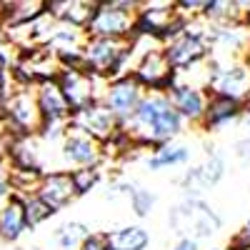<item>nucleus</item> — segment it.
<instances>
[{"mask_svg":"<svg viewBox=\"0 0 250 250\" xmlns=\"http://www.w3.org/2000/svg\"><path fill=\"white\" fill-rule=\"evenodd\" d=\"M128 200H130L133 213L143 220V218H150L153 208H155V203H158V195H155L153 190H148V188H140V185H138Z\"/></svg>","mask_w":250,"mask_h":250,"instance_id":"a878e982","label":"nucleus"},{"mask_svg":"<svg viewBox=\"0 0 250 250\" xmlns=\"http://www.w3.org/2000/svg\"><path fill=\"white\" fill-rule=\"evenodd\" d=\"M70 128L95 138L98 143H105V140H110L118 133L120 123L105 105H103V103H93L90 108L70 115Z\"/></svg>","mask_w":250,"mask_h":250,"instance_id":"ddd939ff","label":"nucleus"},{"mask_svg":"<svg viewBox=\"0 0 250 250\" xmlns=\"http://www.w3.org/2000/svg\"><path fill=\"white\" fill-rule=\"evenodd\" d=\"M8 165V135L0 138V168Z\"/></svg>","mask_w":250,"mask_h":250,"instance_id":"2f4dec72","label":"nucleus"},{"mask_svg":"<svg viewBox=\"0 0 250 250\" xmlns=\"http://www.w3.org/2000/svg\"><path fill=\"white\" fill-rule=\"evenodd\" d=\"M228 250H250V220H245L240 225V230L233 233L230 243H228Z\"/></svg>","mask_w":250,"mask_h":250,"instance_id":"bb28decb","label":"nucleus"},{"mask_svg":"<svg viewBox=\"0 0 250 250\" xmlns=\"http://www.w3.org/2000/svg\"><path fill=\"white\" fill-rule=\"evenodd\" d=\"M10 195V180H8V165L0 168V198Z\"/></svg>","mask_w":250,"mask_h":250,"instance_id":"c756f323","label":"nucleus"},{"mask_svg":"<svg viewBox=\"0 0 250 250\" xmlns=\"http://www.w3.org/2000/svg\"><path fill=\"white\" fill-rule=\"evenodd\" d=\"M168 228L180 238H190L195 243L213 238L220 228L223 218L208 205L203 198H183L168 210Z\"/></svg>","mask_w":250,"mask_h":250,"instance_id":"7ed1b4c3","label":"nucleus"},{"mask_svg":"<svg viewBox=\"0 0 250 250\" xmlns=\"http://www.w3.org/2000/svg\"><path fill=\"white\" fill-rule=\"evenodd\" d=\"M233 155H235V160L243 165V168H248V165H250V135L238 138L233 143Z\"/></svg>","mask_w":250,"mask_h":250,"instance_id":"cd10ccee","label":"nucleus"},{"mask_svg":"<svg viewBox=\"0 0 250 250\" xmlns=\"http://www.w3.org/2000/svg\"><path fill=\"white\" fill-rule=\"evenodd\" d=\"M163 53L168 58L170 68L175 73L180 70H188V68H195L200 62H205L210 58V43H208V38H200V35H193L183 28V33L173 40L163 45Z\"/></svg>","mask_w":250,"mask_h":250,"instance_id":"f8f14e48","label":"nucleus"},{"mask_svg":"<svg viewBox=\"0 0 250 250\" xmlns=\"http://www.w3.org/2000/svg\"><path fill=\"white\" fill-rule=\"evenodd\" d=\"M35 195L43 200L53 213L65 210L68 205H73V203L78 200L75 185H73V178H70L68 170H50V173H43V180H40Z\"/></svg>","mask_w":250,"mask_h":250,"instance_id":"4468645a","label":"nucleus"},{"mask_svg":"<svg viewBox=\"0 0 250 250\" xmlns=\"http://www.w3.org/2000/svg\"><path fill=\"white\" fill-rule=\"evenodd\" d=\"M213 250H228V248H213Z\"/></svg>","mask_w":250,"mask_h":250,"instance_id":"c9c22d12","label":"nucleus"},{"mask_svg":"<svg viewBox=\"0 0 250 250\" xmlns=\"http://www.w3.org/2000/svg\"><path fill=\"white\" fill-rule=\"evenodd\" d=\"M8 68H10V65H8V60H5V55L0 53V75H5V73H8Z\"/></svg>","mask_w":250,"mask_h":250,"instance_id":"473e14b6","label":"nucleus"},{"mask_svg":"<svg viewBox=\"0 0 250 250\" xmlns=\"http://www.w3.org/2000/svg\"><path fill=\"white\" fill-rule=\"evenodd\" d=\"M183 28H185V20L180 18L175 3H140L133 35L153 38L165 45L168 40L178 38Z\"/></svg>","mask_w":250,"mask_h":250,"instance_id":"423d86ee","label":"nucleus"},{"mask_svg":"<svg viewBox=\"0 0 250 250\" xmlns=\"http://www.w3.org/2000/svg\"><path fill=\"white\" fill-rule=\"evenodd\" d=\"M138 8H140L138 0H108V3H98L85 33L90 38H133Z\"/></svg>","mask_w":250,"mask_h":250,"instance_id":"39448f33","label":"nucleus"},{"mask_svg":"<svg viewBox=\"0 0 250 250\" xmlns=\"http://www.w3.org/2000/svg\"><path fill=\"white\" fill-rule=\"evenodd\" d=\"M33 93H35V103H38L40 115H43L45 123H68L70 120L73 113H70L55 80L38 83V85H33Z\"/></svg>","mask_w":250,"mask_h":250,"instance_id":"a211bd4d","label":"nucleus"},{"mask_svg":"<svg viewBox=\"0 0 250 250\" xmlns=\"http://www.w3.org/2000/svg\"><path fill=\"white\" fill-rule=\"evenodd\" d=\"M133 38H90L83 48V68L100 80L133 70Z\"/></svg>","mask_w":250,"mask_h":250,"instance_id":"f03ea898","label":"nucleus"},{"mask_svg":"<svg viewBox=\"0 0 250 250\" xmlns=\"http://www.w3.org/2000/svg\"><path fill=\"white\" fill-rule=\"evenodd\" d=\"M55 83H58L62 98H65L70 113H80V110L90 108L93 103H100L108 80H100L90 75L88 70H60Z\"/></svg>","mask_w":250,"mask_h":250,"instance_id":"0eeeda50","label":"nucleus"},{"mask_svg":"<svg viewBox=\"0 0 250 250\" xmlns=\"http://www.w3.org/2000/svg\"><path fill=\"white\" fill-rule=\"evenodd\" d=\"M88 235H90V228L85 223H80V220L62 223L60 228H55V233H53V238H55L60 250H78Z\"/></svg>","mask_w":250,"mask_h":250,"instance_id":"5701e85b","label":"nucleus"},{"mask_svg":"<svg viewBox=\"0 0 250 250\" xmlns=\"http://www.w3.org/2000/svg\"><path fill=\"white\" fill-rule=\"evenodd\" d=\"M183 128L185 123L173 110L165 93H145L133 115L120 123V133L143 153L170 145L183 133Z\"/></svg>","mask_w":250,"mask_h":250,"instance_id":"f257e3e1","label":"nucleus"},{"mask_svg":"<svg viewBox=\"0 0 250 250\" xmlns=\"http://www.w3.org/2000/svg\"><path fill=\"white\" fill-rule=\"evenodd\" d=\"M108 250H148L150 233L143 225H123L115 230H105Z\"/></svg>","mask_w":250,"mask_h":250,"instance_id":"aec40b11","label":"nucleus"},{"mask_svg":"<svg viewBox=\"0 0 250 250\" xmlns=\"http://www.w3.org/2000/svg\"><path fill=\"white\" fill-rule=\"evenodd\" d=\"M15 83V80H13ZM3 118L8 135L13 138H40L45 128V120L40 115V108L35 103L33 85H13L3 103Z\"/></svg>","mask_w":250,"mask_h":250,"instance_id":"20e7f679","label":"nucleus"},{"mask_svg":"<svg viewBox=\"0 0 250 250\" xmlns=\"http://www.w3.org/2000/svg\"><path fill=\"white\" fill-rule=\"evenodd\" d=\"M168 100L173 110L180 115L183 123H190L195 128H200V120L205 115V105H208V90H198V88H188V85H173L168 93Z\"/></svg>","mask_w":250,"mask_h":250,"instance_id":"2eb2a0df","label":"nucleus"},{"mask_svg":"<svg viewBox=\"0 0 250 250\" xmlns=\"http://www.w3.org/2000/svg\"><path fill=\"white\" fill-rule=\"evenodd\" d=\"M20 203H23V215H25V228H28V230H35V228H40L43 223H48L55 215L38 195H28Z\"/></svg>","mask_w":250,"mask_h":250,"instance_id":"b1692460","label":"nucleus"},{"mask_svg":"<svg viewBox=\"0 0 250 250\" xmlns=\"http://www.w3.org/2000/svg\"><path fill=\"white\" fill-rule=\"evenodd\" d=\"M190 163V148L188 145H163L158 150H150L145 155V168L148 170H165V168H178V165Z\"/></svg>","mask_w":250,"mask_h":250,"instance_id":"4be33fe9","label":"nucleus"},{"mask_svg":"<svg viewBox=\"0 0 250 250\" xmlns=\"http://www.w3.org/2000/svg\"><path fill=\"white\" fill-rule=\"evenodd\" d=\"M78 250H108V243H105V233H93L83 240V245Z\"/></svg>","mask_w":250,"mask_h":250,"instance_id":"c85d7f7f","label":"nucleus"},{"mask_svg":"<svg viewBox=\"0 0 250 250\" xmlns=\"http://www.w3.org/2000/svg\"><path fill=\"white\" fill-rule=\"evenodd\" d=\"M243 115H245L243 103H235L230 98H220V95H210L208 98V105H205V115L200 120V130H205V133L220 130L225 125L243 120Z\"/></svg>","mask_w":250,"mask_h":250,"instance_id":"f3484780","label":"nucleus"},{"mask_svg":"<svg viewBox=\"0 0 250 250\" xmlns=\"http://www.w3.org/2000/svg\"><path fill=\"white\" fill-rule=\"evenodd\" d=\"M3 10H5V30H8L43 18L45 0H13V3H3Z\"/></svg>","mask_w":250,"mask_h":250,"instance_id":"412c9836","label":"nucleus"},{"mask_svg":"<svg viewBox=\"0 0 250 250\" xmlns=\"http://www.w3.org/2000/svg\"><path fill=\"white\" fill-rule=\"evenodd\" d=\"M130 73L145 88V93H168L175 83V70L170 68L168 58H165L163 45H155L150 50H145L143 55H138Z\"/></svg>","mask_w":250,"mask_h":250,"instance_id":"9d476101","label":"nucleus"},{"mask_svg":"<svg viewBox=\"0 0 250 250\" xmlns=\"http://www.w3.org/2000/svg\"><path fill=\"white\" fill-rule=\"evenodd\" d=\"M8 135V128H5V118H3V113H0V138H5Z\"/></svg>","mask_w":250,"mask_h":250,"instance_id":"72a5a7b5","label":"nucleus"},{"mask_svg":"<svg viewBox=\"0 0 250 250\" xmlns=\"http://www.w3.org/2000/svg\"><path fill=\"white\" fill-rule=\"evenodd\" d=\"M143 95H145V88L135 80V75L125 73V75H118V78L105 83V90H103L100 103L118 118V123H123L125 118L133 115V110L138 108Z\"/></svg>","mask_w":250,"mask_h":250,"instance_id":"9b49d317","label":"nucleus"},{"mask_svg":"<svg viewBox=\"0 0 250 250\" xmlns=\"http://www.w3.org/2000/svg\"><path fill=\"white\" fill-rule=\"evenodd\" d=\"M245 108H250V98H248V103H245Z\"/></svg>","mask_w":250,"mask_h":250,"instance_id":"f704fd0d","label":"nucleus"},{"mask_svg":"<svg viewBox=\"0 0 250 250\" xmlns=\"http://www.w3.org/2000/svg\"><path fill=\"white\" fill-rule=\"evenodd\" d=\"M60 168L58 170H80V168H100L103 165V143L95 138L68 128V133L60 140Z\"/></svg>","mask_w":250,"mask_h":250,"instance_id":"1a4fd4ad","label":"nucleus"},{"mask_svg":"<svg viewBox=\"0 0 250 250\" xmlns=\"http://www.w3.org/2000/svg\"><path fill=\"white\" fill-rule=\"evenodd\" d=\"M208 95L230 98V100L245 105L248 98H250V62H245V58L223 62V65H215L213 62L210 83H208Z\"/></svg>","mask_w":250,"mask_h":250,"instance_id":"6e6552de","label":"nucleus"},{"mask_svg":"<svg viewBox=\"0 0 250 250\" xmlns=\"http://www.w3.org/2000/svg\"><path fill=\"white\" fill-rule=\"evenodd\" d=\"M25 228V215H23V203L15 195H8L3 210H0V240L5 243H15L23 238Z\"/></svg>","mask_w":250,"mask_h":250,"instance_id":"6ab92c4d","label":"nucleus"},{"mask_svg":"<svg viewBox=\"0 0 250 250\" xmlns=\"http://www.w3.org/2000/svg\"><path fill=\"white\" fill-rule=\"evenodd\" d=\"M95 8L98 3H90V0H45L48 18H53L55 23L83 28V30L88 28Z\"/></svg>","mask_w":250,"mask_h":250,"instance_id":"dca6fc26","label":"nucleus"},{"mask_svg":"<svg viewBox=\"0 0 250 250\" xmlns=\"http://www.w3.org/2000/svg\"><path fill=\"white\" fill-rule=\"evenodd\" d=\"M170 250H198V243L190 238H180V240H175V245Z\"/></svg>","mask_w":250,"mask_h":250,"instance_id":"7c9ffc66","label":"nucleus"},{"mask_svg":"<svg viewBox=\"0 0 250 250\" xmlns=\"http://www.w3.org/2000/svg\"><path fill=\"white\" fill-rule=\"evenodd\" d=\"M70 178L75 185V193L80 198V195H88L90 190H95L98 183L103 180V173L100 168H80V170H70Z\"/></svg>","mask_w":250,"mask_h":250,"instance_id":"393cba45","label":"nucleus"}]
</instances>
